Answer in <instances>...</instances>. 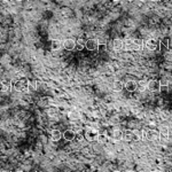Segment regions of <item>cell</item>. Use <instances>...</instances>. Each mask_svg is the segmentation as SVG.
<instances>
[{
	"instance_id": "1",
	"label": "cell",
	"mask_w": 172,
	"mask_h": 172,
	"mask_svg": "<svg viewBox=\"0 0 172 172\" xmlns=\"http://www.w3.org/2000/svg\"><path fill=\"white\" fill-rule=\"evenodd\" d=\"M145 47H146L148 51H159L161 48V44L159 41H157L156 39H148L146 43H145Z\"/></svg>"
},
{
	"instance_id": "2",
	"label": "cell",
	"mask_w": 172,
	"mask_h": 172,
	"mask_svg": "<svg viewBox=\"0 0 172 172\" xmlns=\"http://www.w3.org/2000/svg\"><path fill=\"white\" fill-rule=\"evenodd\" d=\"M14 89L16 91H24V89H29V82L24 79V78H21L19 80H16L14 83Z\"/></svg>"
},
{
	"instance_id": "3",
	"label": "cell",
	"mask_w": 172,
	"mask_h": 172,
	"mask_svg": "<svg viewBox=\"0 0 172 172\" xmlns=\"http://www.w3.org/2000/svg\"><path fill=\"white\" fill-rule=\"evenodd\" d=\"M147 89L150 92H159L161 91V83L157 79H152L147 82Z\"/></svg>"
},
{
	"instance_id": "4",
	"label": "cell",
	"mask_w": 172,
	"mask_h": 172,
	"mask_svg": "<svg viewBox=\"0 0 172 172\" xmlns=\"http://www.w3.org/2000/svg\"><path fill=\"white\" fill-rule=\"evenodd\" d=\"M99 134L100 133L98 132V130H95V128H89L86 131V133H85V138L89 141H96Z\"/></svg>"
},
{
	"instance_id": "5",
	"label": "cell",
	"mask_w": 172,
	"mask_h": 172,
	"mask_svg": "<svg viewBox=\"0 0 172 172\" xmlns=\"http://www.w3.org/2000/svg\"><path fill=\"white\" fill-rule=\"evenodd\" d=\"M98 45H99V41L96 39H87L85 43V48L91 52L98 51Z\"/></svg>"
},
{
	"instance_id": "6",
	"label": "cell",
	"mask_w": 172,
	"mask_h": 172,
	"mask_svg": "<svg viewBox=\"0 0 172 172\" xmlns=\"http://www.w3.org/2000/svg\"><path fill=\"white\" fill-rule=\"evenodd\" d=\"M75 46H76V40L75 39H65L62 43V48H64L65 51H74Z\"/></svg>"
},
{
	"instance_id": "7",
	"label": "cell",
	"mask_w": 172,
	"mask_h": 172,
	"mask_svg": "<svg viewBox=\"0 0 172 172\" xmlns=\"http://www.w3.org/2000/svg\"><path fill=\"white\" fill-rule=\"evenodd\" d=\"M62 138H64V140L67 141H72L76 138V131L74 128H68L64 131V133L62 134Z\"/></svg>"
},
{
	"instance_id": "8",
	"label": "cell",
	"mask_w": 172,
	"mask_h": 172,
	"mask_svg": "<svg viewBox=\"0 0 172 172\" xmlns=\"http://www.w3.org/2000/svg\"><path fill=\"white\" fill-rule=\"evenodd\" d=\"M143 138H146L148 140H156L158 139V132L154 131V130H149V131H143Z\"/></svg>"
},
{
	"instance_id": "9",
	"label": "cell",
	"mask_w": 172,
	"mask_h": 172,
	"mask_svg": "<svg viewBox=\"0 0 172 172\" xmlns=\"http://www.w3.org/2000/svg\"><path fill=\"white\" fill-rule=\"evenodd\" d=\"M124 86H125V89H128V92H135L138 89V83L135 80H132V79L128 80Z\"/></svg>"
},
{
	"instance_id": "10",
	"label": "cell",
	"mask_w": 172,
	"mask_h": 172,
	"mask_svg": "<svg viewBox=\"0 0 172 172\" xmlns=\"http://www.w3.org/2000/svg\"><path fill=\"white\" fill-rule=\"evenodd\" d=\"M51 138L53 141H55V142H57V141H60L61 139H62V133H61V131L60 130H53L51 133Z\"/></svg>"
},
{
	"instance_id": "11",
	"label": "cell",
	"mask_w": 172,
	"mask_h": 172,
	"mask_svg": "<svg viewBox=\"0 0 172 172\" xmlns=\"http://www.w3.org/2000/svg\"><path fill=\"white\" fill-rule=\"evenodd\" d=\"M167 137H169V128L162 126L161 131H158V138H161L162 140H166Z\"/></svg>"
},
{
	"instance_id": "12",
	"label": "cell",
	"mask_w": 172,
	"mask_h": 172,
	"mask_svg": "<svg viewBox=\"0 0 172 172\" xmlns=\"http://www.w3.org/2000/svg\"><path fill=\"white\" fill-rule=\"evenodd\" d=\"M143 45H145V43H143V40H142V39H140V38L133 39V40H132V47H134V48L140 50V48H142V47H143Z\"/></svg>"
},
{
	"instance_id": "13",
	"label": "cell",
	"mask_w": 172,
	"mask_h": 172,
	"mask_svg": "<svg viewBox=\"0 0 172 172\" xmlns=\"http://www.w3.org/2000/svg\"><path fill=\"white\" fill-rule=\"evenodd\" d=\"M123 46H124V44H123V41H122L121 39H118V38L114 39V41H113V47H114L116 51L122 50V48H123Z\"/></svg>"
},
{
	"instance_id": "14",
	"label": "cell",
	"mask_w": 172,
	"mask_h": 172,
	"mask_svg": "<svg viewBox=\"0 0 172 172\" xmlns=\"http://www.w3.org/2000/svg\"><path fill=\"white\" fill-rule=\"evenodd\" d=\"M51 48L53 51H60L62 48V43L59 40H53L51 44Z\"/></svg>"
},
{
	"instance_id": "15",
	"label": "cell",
	"mask_w": 172,
	"mask_h": 172,
	"mask_svg": "<svg viewBox=\"0 0 172 172\" xmlns=\"http://www.w3.org/2000/svg\"><path fill=\"white\" fill-rule=\"evenodd\" d=\"M113 89H114V91H116V92H121L122 89H124V84L122 83L121 80H116V82H114V84H113Z\"/></svg>"
},
{
	"instance_id": "16",
	"label": "cell",
	"mask_w": 172,
	"mask_h": 172,
	"mask_svg": "<svg viewBox=\"0 0 172 172\" xmlns=\"http://www.w3.org/2000/svg\"><path fill=\"white\" fill-rule=\"evenodd\" d=\"M68 117L70 118L71 121H76L78 118H80V114L76 111V110H71L70 113H68Z\"/></svg>"
},
{
	"instance_id": "17",
	"label": "cell",
	"mask_w": 172,
	"mask_h": 172,
	"mask_svg": "<svg viewBox=\"0 0 172 172\" xmlns=\"http://www.w3.org/2000/svg\"><path fill=\"white\" fill-rule=\"evenodd\" d=\"M99 41V45H98V51L100 53H103V52L107 50V44L104 40H98Z\"/></svg>"
},
{
	"instance_id": "18",
	"label": "cell",
	"mask_w": 172,
	"mask_h": 172,
	"mask_svg": "<svg viewBox=\"0 0 172 172\" xmlns=\"http://www.w3.org/2000/svg\"><path fill=\"white\" fill-rule=\"evenodd\" d=\"M124 140L125 141H132L135 139V133L134 132H126V133L123 135Z\"/></svg>"
},
{
	"instance_id": "19",
	"label": "cell",
	"mask_w": 172,
	"mask_h": 172,
	"mask_svg": "<svg viewBox=\"0 0 172 172\" xmlns=\"http://www.w3.org/2000/svg\"><path fill=\"white\" fill-rule=\"evenodd\" d=\"M84 48H85V43H84L83 40H77L75 50H77V51H83Z\"/></svg>"
},
{
	"instance_id": "20",
	"label": "cell",
	"mask_w": 172,
	"mask_h": 172,
	"mask_svg": "<svg viewBox=\"0 0 172 172\" xmlns=\"http://www.w3.org/2000/svg\"><path fill=\"white\" fill-rule=\"evenodd\" d=\"M147 89V82L146 80H141L138 83V89L139 91H145Z\"/></svg>"
},
{
	"instance_id": "21",
	"label": "cell",
	"mask_w": 172,
	"mask_h": 172,
	"mask_svg": "<svg viewBox=\"0 0 172 172\" xmlns=\"http://www.w3.org/2000/svg\"><path fill=\"white\" fill-rule=\"evenodd\" d=\"M12 84L11 83H4V87H2V92H11V89H12Z\"/></svg>"
},
{
	"instance_id": "22",
	"label": "cell",
	"mask_w": 172,
	"mask_h": 172,
	"mask_svg": "<svg viewBox=\"0 0 172 172\" xmlns=\"http://www.w3.org/2000/svg\"><path fill=\"white\" fill-rule=\"evenodd\" d=\"M122 138V133H121V131H114V139L115 140H119Z\"/></svg>"
},
{
	"instance_id": "23",
	"label": "cell",
	"mask_w": 172,
	"mask_h": 172,
	"mask_svg": "<svg viewBox=\"0 0 172 172\" xmlns=\"http://www.w3.org/2000/svg\"><path fill=\"white\" fill-rule=\"evenodd\" d=\"M106 140H107V137H106L104 134H99L98 141H100V142H106Z\"/></svg>"
},
{
	"instance_id": "24",
	"label": "cell",
	"mask_w": 172,
	"mask_h": 172,
	"mask_svg": "<svg viewBox=\"0 0 172 172\" xmlns=\"http://www.w3.org/2000/svg\"><path fill=\"white\" fill-rule=\"evenodd\" d=\"M159 83L162 86H167V80L166 79H162V80H159Z\"/></svg>"
},
{
	"instance_id": "25",
	"label": "cell",
	"mask_w": 172,
	"mask_h": 172,
	"mask_svg": "<svg viewBox=\"0 0 172 172\" xmlns=\"http://www.w3.org/2000/svg\"><path fill=\"white\" fill-rule=\"evenodd\" d=\"M159 44H162V45H165V47L167 48V39H162L161 40V43Z\"/></svg>"
},
{
	"instance_id": "26",
	"label": "cell",
	"mask_w": 172,
	"mask_h": 172,
	"mask_svg": "<svg viewBox=\"0 0 172 172\" xmlns=\"http://www.w3.org/2000/svg\"><path fill=\"white\" fill-rule=\"evenodd\" d=\"M2 87H4V83H2V82H0V92L2 91Z\"/></svg>"
},
{
	"instance_id": "27",
	"label": "cell",
	"mask_w": 172,
	"mask_h": 172,
	"mask_svg": "<svg viewBox=\"0 0 172 172\" xmlns=\"http://www.w3.org/2000/svg\"><path fill=\"white\" fill-rule=\"evenodd\" d=\"M150 1H154V2H157V1H159V0H150Z\"/></svg>"
},
{
	"instance_id": "28",
	"label": "cell",
	"mask_w": 172,
	"mask_h": 172,
	"mask_svg": "<svg viewBox=\"0 0 172 172\" xmlns=\"http://www.w3.org/2000/svg\"><path fill=\"white\" fill-rule=\"evenodd\" d=\"M114 1H116V2H119V1H122V0H114Z\"/></svg>"
},
{
	"instance_id": "29",
	"label": "cell",
	"mask_w": 172,
	"mask_h": 172,
	"mask_svg": "<svg viewBox=\"0 0 172 172\" xmlns=\"http://www.w3.org/2000/svg\"><path fill=\"white\" fill-rule=\"evenodd\" d=\"M16 1H19V2H22V1H24V0H16Z\"/></svg>"
},
{
	"instance_id": "30",
	"label": "cell",
	"mask_w": 172,
	"mask_h": 172,
	"mask_svg": "<svg viewBox=\"0 0 172 172\" xmlns=\"http://www.w3.org/2000/svg\"><path fill=\"white\" fill-rule=\"evenodd\" d=\"M128 1H135V0H128Z\"/></svg>"
},
{
	"instance_id": "31",
	"label": "cell",
	"mask_w": 172,
	"mask_h": 172,
	"mask_svg": "<svg viewBox=\"0 0 172 172\" xmlns=\"http://www.w3.org/2000/svg\"><path fill=\"white\" fill-rule=\"evenodd\" d=\"M140 1H143V0H140Z\"/></svg>"
}]
</instances>
